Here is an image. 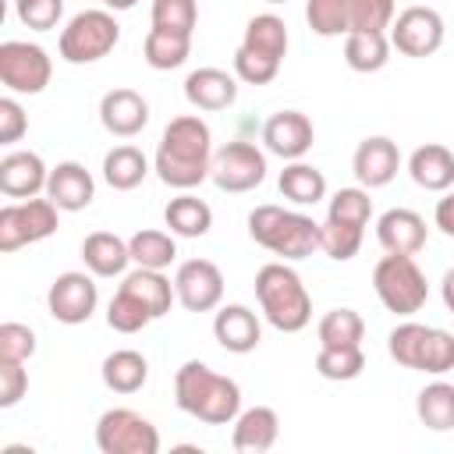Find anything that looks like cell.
Returning <instances> with one entry per match:
<instances>
[{
    "label": "cell",
    "instance_id": "6da1fadb",
    "mask_svg": "<svg viewBox=\"0 0 454 454\" xmlns=\"http://www.w3.org/2000/svg\"><path fill=\"white\" fill-rule=\"evenodd\" d=\"M209 167H213V131H209V124L199 114L174 117L163 128L156 156H153L156 177L170 188L188 192V188H195L209 177Z\"/></svg>",
    "mask_w": 454,
    "mask_h": 454
},
{
    "label": "cell",
    "instance_id": "7a4b0ae2",
    "mask_svg": "<svg viewBox=\"0 0 454 454\" xmlns=\"http://www.w3.org/2000/svg\"><path fill=\"white\" fill-rule=\"evenodd\" d=\"M174 401L181 411L206 426H231L241 411V387L231 376H220L206 362L192 358L174 376Z\"/></svg>",
    "mask_w": 454,
    "mask_h": 454
},
{
    "label": "cell",
    "instance_id": "3957f363",
    "mask_svg": "<svg viewBox=\"0 0 454 454\" xmlns=\"http://www.w3.org/2000/svg\"><path fill=\"white\" fill-rule=\"evenodd\" d=\"M255 298L266 323L280 333H298L312 319V298L287 262H266L255 273Z\"/></svg>",
    "mask_w": 454,
    "mask_h": 454
},
{
    "label": "cell",
    "instance_id": "277c9868",
    "mask_svg": "<svg viewBox=\"0 0 454 454\" xmlns=\"http://www.w3.org/2000/svg\"><path fill=\"white\" fill-rule=\"evenodd\" d=\"M248 234L255 245H262L266 252L280 255L284 262L291 259H305L319 248V223L298 209H284V206H255L248 213Z\"/></svg>",
    "mask_w": 454,
    "mask_h": 454
},
{
    "label": "cell",
    "instance_id": "5b68a950",
    "mask_svg": "<svg viewBox=\"0 0 454 454\" xmlns=\"http://www.w3.org/2000/svg\"><path fill=\"white\" fill-rule=\"evenodd\" d=\"M387 351L397 365L443 376L454 369V333L440 326H422V323H401L387 337Z\"/></svg>",
    "mask_w": 454,
    "mask_h": 454
},
{
    "label": "cell",
    "instance_id": "8992f818",
    "mask_svg": "<svg viewBox=\"0 0 454 454\" xmlns=\"http://www.w3.org/2000/svg\"><path fill=\"white\" fill-rule=\"evenodd\" d=\"M372 291H376L380 305L394 316H415L429 298V284H426V273L419 270L415 255H394V252H387L376 262Z\"/></svg>",
    "mask_w": 454,
    "mask_h": 454
},
{
    "label": "cell",
    "instance_id": "52a82bcc",
    "mask_svg": "<svg viewBox=\"0 0 454 454\" xmlns=\"http://www.w3.org/2000/svg\"><path fill=\"white\" fill-rule=\"evenodd\" d=\"M121 39V25L110 11H78L57 39V50L67 64H96Z\"/></svg>",
    "mask_w": 454,
    "mask_h": 454
},
{
    "label": "cell",
    "instance_id": "ba28073f",
    "mask_svg": "<svg viewBox=\"0 0 454 454\" xmlns=\"http://www.w3.org/2000/svg\"><path fill=\"white\" fill-rule=\"evenodd\" d=\"M60 227V209L53 199H21L7 202L0 209V252H18L25 245H35Z\"/></svg>",
    "mask_w": 454,
    "mask_h": 454
},
{
    "label": "cell",
    "instance_id": "9c48e42d",
    "mask_svg": "<svg viewBox=\"0 0 454 454\" xmlns=\"http://www.w3.org/2000/svg\"><path fill=\"white\" fill-rule=\"evenodd\" d=\"M96 447L103 454H156L160 433L135 408H110L96 422Z\"/></svg>",
    "mask_w": 454,
    "mask_h": 454
},
{
    "label": "cell",
    "instance_id": "30bf717a",
    "mask_svg": "<svg viewBox=\"0 0 454 454\" xmlns=\"http://www.w3.org/2000/svg\"><path fill=\"white\" fill-rule=\"evenodd\" d=\"M53 78V60L39 43H0V82L18 96H39Z\"/></svg>",
    "mask_w": 454,
    "mask_h": 454
},
{
    "label": "cell",
    "instance_id": "8fae6325",
    "mask_svg": "<svg viewBox=\"0 0 454 454\" xmlns=\"http://www.w3.org/2000/svg\"><path fill=\"white\" fill-rule=\"evenodd\" d=\"M209 177L220 192H231V195H241V192H252L266 181V153L255 149L252 142H227L223 149L213 153V167H209Z\"/></svg>",
    "mask_w": 454,
    "mask_h": 454
},
{
    "label": "cell",
    "instance_id": "7c38bea8",
    "mask_svg": "<svg viewBox=\"0 0 454 454\" xmlns=\"http://www.w3.org/2000/svg\"><path fill=\"white\" fill-rule=\"evenodd\" d=\"M390 46L404 57H433L443 46V18L433 7H404L390 21Z\"/></svg>",
    "mask_w": 454,
    "mask_h": 454
},
{
    "label": "cell",
    "instance_id": "4fadbf2b",
    "mask_svg": "<svg viewBox=\"0 0 454 454\" xmlns=\"http://www.w3.org/2000/svg\"><path fill=\"white\" fill-rule=\"evenodd\" d=\"M99 305V291H96V280L89 273H78V270H67L60 273L50 291H46V309L57 323H67V326H78V323H89L92 312Z\"/></svg>",
    "mask_w": 454,
    "mask_h": 454
},
{
    "label": "cell",
    "instance_id": "5bb4252c",
    "mask_svg": "<svg viewBox=\"0 0 454 454\" xmlns=\"http://www.w3.org/2000/svg\"><path fill=\"white\" fill-rule=\"evenodd\" d=\"M174 291L188 312H213L223 298V273L209 259H184L174 273Z\"/></svg>",
    "mask_w": 454,
    "mask_h": 454
},
{
    "label": "cell",
    "instance_id": "9a60e30c",
    "mask_svg": "<svg viewBox=\"0 0 454 454\" xmlns=\"http://www.w3.org/2000/svg\"><path fill=\"white\" fill-rule=\"evenodd\" d=\"M262 142H266V153L280 160H301L316 142V128L301 110H277L262 124Z\"/></svg>",
    "mask_w": 454,
    "mask_h": 454
},
{
    "label": "cell",
    "instance_id": "2e32d148",
    "mask_svg": "<svg viewBox=\"0 0 454 454\" xmlns=\"http://www.w3.org/2000/svg\"><path fill=\"white\" fill-rule=\"evenodd\" d=\"M397 167H401V153H397V142L387 138V135H369L358 142L355 156H351V170L358 177L362 188H383L397 177Z\"/></svg>",
    "mask_w": 454,
    "mask_h": 454
},
{
    "label": "cell",
    "instance_id": "e0dca14e",
    "mask_svg": "<svg viewBox=\"0 0 454 454\" xmlns=\"http://www.w3.org/2000/svg\"><path fill=\"white\" fill-rule=\"evenodd\" d=\"M46 181H50V170L43 156L32 149H18L0 160V192L7 199H35L39 192H46Z\"/></svg>",
    "mask_w": 454,
    "mask_h": 454
},
{
    "label": "cell",
    "instance_id": "ac0fdd59",
    "mask_svg": "<svg viewBox=\"0 0 454 454\" xmlns=\"http://www.w3.org/2000/svg\"><path fill=\"white\" fill-rule=\"evenodd\" d=\"M99 124L117 138H135L149 124V103L135 89H110L99 99Z\"/></svg>",
    "mask_w": 454,
    "mask_h": 454
},
{
    "label": "cell",
    "instance_id": "d6986e66",
    "mask_svg": "<svg viewBox=\"0 0 454 454\" xmlns=\"http://www.w3.org/2000/svg\"><path fill=\"white\" fill-rule=\"evenodd\" d=\"M213 337L223 351L231 355H248L259 348L262 340V326H259V316L248 309V305H223L216 316H213Z\"/></svg>",
    "mask_w": 454,
    "mask_h": 454
},
{
    "label": "cell",
    "instance_id": "ffe728a7",
    "mask_svg": "<svg viewBox=\"0 0 454 454\" xmlns=\"http://www.w3.org/2000/svg\"><path fill=\"white\" fill-rule=\"evenodd\" d=\"M96 195V181L92 174L78 163V160H64L50 170V181H46V199H53L57 209L64 213H78L92 202Z\"/></svg>",
    "mask_w": 454,
    "mask_h": 454
},
{
    "label": "cell",
    "instance_id": "44dd1931",
    "mask_svg": "<svg viewBox=\"0 0 454 454\" xmlns=\"http://www.w3.org/2000/svg\"><path fill=\"white\" fill-rule=\"evenodd\" d=\"M376 241L383 245V252L415 255L426 248V220L415 209H387L376 220Z\"/></svg>",
    "mask_w": 454,
    "mask_h": 454
},
{
    "label": "cell",
    "instance_id": "7402d4cb",
    "mask_svg": "<svg viewBox=\"0 0 454 454\" xmlns=\"http://www.w3.org/2000/svg\"><path fill=\"white\" fill-rule=\"evenodd\" d=\"M184 99L195 110L216 114V110H227L238 99V82H234V74H227L220 67H195L184 78Z\"/></svg>",
    "mask_w": 454,
    "mask_h": 454
},
{
    "label": "cell",
    "instance_id": "603a6c76",
    "mask_svg": "<svg viewBox=\"0 0 454 454\" xmlns=\"http://www.w3.org/2000/svg\"><path fill=\"white\" fill-rule=\"evenodd\" d=\"M280 436V419L273 408L266 404H255V408H245L238 411L234 419V433H231V447L238 454H266Z\"/></svg>",
    "mask_w": 454,
    "mask_h": 454
},
{
    "label": "cell",
    "instance_id": "cb8c5ba5",
    "mask_svg": "<svg viewBox=\"0 0 454 454\" xmlns=\"http://www.w3.org/2000/svg\"><path fill=\"white\" fill-rule=\"evenodd\" d=\"M82 262L92 277H121L131 262V248L114 231H92L82 241Z\"/></svg>",
    "mask_w": 454,
    "mask_h": 454
},
{
    "label": "cell",
    "instance_id": "d4e9b609",
    "mask_svg": "<svg viewBox=\"0 0 454 454\" xmlns=\"http://www.w3.org/2000/svg\"><path fill=\"white\" fill-rule=\"evenodd\" d=\"M408 174L426 192H447L454 184V153L440 142H426L408 156Z\"/></svg>",
    "mask_w": 454,
    "mask_h": 454
},
{
    "label": "cell",
    "instance_id": "484cf974",
    "mask_svg": "<svg viewBox=\"0 0 454 454\" xmlns=\"http://www.w3.org/2000/svg\"><path fill=\"white\" fill-rule=\"evenodd\" d=\"M121 287H124L128 294H135V298L153 312V319L167 316V312H170V305H174V298H177L174 280H167V277H163V270H145V266H138V270L124 273Z\"/></svg>",
    "mask_w": 454,
    "mask_h": 454
},
{
    "label": "cell",
    "instance_id": "4316f807",
    "mask_svg": "<svg viewBox=\"0 0 454 454\" xmlns=\"http://www.w3.org/2000/svg\"><path fill=\"white\" fill-rule=\"evenodd\" d=\"M99 372H103L106 390H114V394H135L149 380V362H145V355H138L131 348H121V351H110L103 358V369Z\"/></svg>",
    "mask_w": 454,
    "mask_h": 454
},
{
    "label": "cell",
    "instance_id": "83f0119b",
    "mask_svg": "<svg viewBox=\"0 0 454 454\" xmlns=\"http://www.w3.org/2000/svg\"><path fill=\"white\" fill-rule=\"evenodd\" d=\"M149 174V160L142 149L135 145H114L106 156H103V181L114 188V192H131L145 181Z\"/></svg>",
    "mask_w": 454,
    "mask_h": 454
},
{
    "label": "cell",
    "instance_id": "f1b7e54d",
    "mask_svg": "<svg viewBox=\"0 0 454 454\" xmlns=\"http://www.w3.org/2000/svg\"><path fill=\"white\" fill-rule=\"evenodd\" d=\"M280 195L294 206H316L326 199V177L323 170H316L312 163H301V160H291L284 170H280Z\"/></svg>",
    "mask_w": 454,
    "mask_h": 454
},
{
    "label": "cell",
    "instance_id": "f546056e",
    "mask_svg": "<svg viewBox=\"0 0 454 454\" xmlns=\"http://www.w3.org/2000/svg\"><path fill=\"white\" fill-rule=\"evenodd\" d=\"M344 60L351 71L372 74L383 71L390 60V35L387 32H351L344 35Z\"/></svg>",
    "mask_w": 454,
    "mask_h": 454
},
{
    "label": "cell",
    "instance_id": "4dcf8cb0",
    "mask_svg": "<svg viewBox=\"0 0 454 454\" xmlns=\"http://www.w3.org/2000/svg\"><path fill=\"white\" fill-rule=\"evenodd\" d=\"M163 220L170 227V234H177V238H202L213 227V209L202 199H195V195L184 192V195H177V199L167 202Z\"/></svg>",
    "mask_w": 454,
    "mask_h": 454
},
{
    "label": "cell",
    "instance_id": "1f68e13d",
    "mask_svg": "<svg viewBox=\"0 0 454 454\" xmlns=\"http://www.w3.org/2000/svg\"><path fill=\"white\" fill-rule=\"evenodd\" d=\"M241 46L252 50V53H259V57L284 60L287 57V25H284V18H277V14H255V18H248Z\"/></svg>",
    "mask_w": 454,
    "mask_h": 454
},
{
    "label": "cell",
    "instance_id": "d6a6232c",
    "mask_svg": "<svg viewBox=\"0 0 454 454\" xmlns=\"http://www.w3.org/2000/svg\"><path fill=\"white\" fill-rule=\"evenodd\" d=\"M415 415H419V422H422L426 429H433V433L454 429V383L436 380V383L422 387L419 397H415Z\"/></svg>",
    "mask_w": 454,
    "mask_h": 454
},
{
    "label": "cell",
    "instance_id": "836d02e7",
    "mask_svg": "<svg viewBox=\"0 0 454 454\" xmlns=\"http://www.w3.org/2000/svg\"><path fill=\"white\" fill-rule=\"evenodd\" d=\"M142 53H145V64L153 71H174L188 60L192 53V35H181V32H167V28H149L145 43H142Z\"/></svg>",
    "mask_w": 454,
    "mask_h": 454
},
{
    "label": "cell",
    "instance_id": "e575fe53",
    "mask_svg": "<svg viewBox=\"0 0 454 454\" xmlns=\"http://www.w3.org/2000/svg\"><path fill=\"white\" fill-rule=\"evenodd\" d=\"M128 248H131V262L135 266H145V270H167L174 259H177V241L174 234L167 231H135L128 238Z\"/></svg>",
    "mask_w": 454,
    "mask_h": 454
},
{
    "label": "cell",
    "instance_id": "d590c367",
    "mask_svg": "<svg viewBox=\"0 0 454 454\" xmlns=\"http://www.w3.org/2000/svg\"><path fill=\"white\" fill-rule=\"evenodd\" d=\"M316 333H319V348H351V344H362L365 319L355 309H330L319 319Z\"/></svg>",
    "mask_w": 454,
    "mask_h": 454
},
{
    "label": "cell",
    "instance_id": "8d00e7d4",
    "mask_svg": "<svg viewBox=\"0 0 454 454\" xmlns=\"http://www.w3.org/2000/svg\"><path fill=\"white\" fill-rule=\"evenodd\" d=\"M305 21L316 35L333 39V35H348L351 32V18H348V0H305Z\"/></svg>",
    "mask_w": 454,
    "mask_h": 454
},
{
    "label": "cell",
    "instance_id": "74e56055",
    "mask_svg": "<svg viewBox=\"0 0 454 454\" xmlns=\"http://www.w3.org/2000/svg\"><path fill=\"white\" fill-rule=\"evenodd\" d=\"M362 234H365V227L340 223V220H330V216H326V220L319 223V248H323L330 259L348 262V259L358 255V248H362Z\"/></svg>",
    "mask_w": 454,
    "mask_h": 454
},
{
    "label": "cell",
    "instance_id": "f35d334b",
    "mask_svg": "<svg viewBox=\"0 0 454 454\" xmlns=\"http://www.w3.org/2000/svg\"><path fill=\"white\" fill-rule=\"evenodd\" d=\"M362 369H365L362 344H351V348H319V355H316V372L323 380L344 383V380L362 376Z\"/></svg>",
    "mask_w": 454,
    "mask_h": 454
},
{
    "label": "cell",
    "instance_id": "ab89813d",
    "mask_svg": "<svg viewBox=\"0 0 454 454\" xmlns=\"http://www.w3.org/2000/svg\"><path fill=\"white\" fill-rule=\"evenodd\" d=\"M149 323H153V312H149L135 294H128L124 287H117V294H114L110 305H106V326L117 330V333H138V330H145Z\"/></svg>",
    "mask_w": 454,
    "mask_h": 454
},
{
    "label": "cell",
    "instance_id": "60d3db41",
    "mask_svg": "<svg viewBox=\"0 0 454 454\" xmlns=\"http://www.w3.org/2000/svg\"><path fill=\"white\" fill-rule=\"evenodd\" d=\"M326 216H330V220H340V223L365 227V223L372 220L369 188H340V192H333V199H330V206H326Z\"/></svg>",
    "mask_w": 454,
    "mask_h": 454
},
{
    "label": "cell",
    "instance_id": "b9f144b4",
    "mask_svg": "<svg viewBox=\"0 0 454 454\" xmlns=\"http://www.w3.org/2000/svg\"><path fill=\"white\" fill-rule=\"evenodd\" d=\"M195 21H199V4L195 0H153V28L192 35Z\"/></svg>",
    "mask_w": 454,
    "mask_h": 454
},
{
    "label": "cell",
    "instance_id": "7bdbcfd3",
    "mask_svg": "<svg viewBox=\"0 0 454 454\" xmlns=\"http://www.w3.org/2000/svg\"><path fill=\"white\" fill-rule=\"evenodd\" d=\"M14 14L32 32H50L64 18V0H14Z\"/></svg>",
    "mask_w": 454,
    "mask_h": 454
},
{
    "label": "cell",
    "instance_id": "ee69618b",
    "mask_svg": "<svg viewBox=\"0 0 454 454\" xmlns=\"http://www.w3.org/2000/svg\"><path fill=\"white\" fill-rule=\"evenodd\" d=\"M280 71V60H270V57H259L245 46L234 50V74L245 82V85H270Z\"/></svg>",
    "mask_w": 454,
    "mask_h": 454
},
{
    "label": "cell",
    "instance_id": "f6af8a7d",
    "mask_svg": "<svg viewBox=\"0 0 454 454\" xmlns=\"http://www.w3.org/2000/svg\"><path fill=\"white\" fill-rule=\"evenodd\" d=\"M35 355V333L25 323H4L0 326V358L28 362Z\"/></svg>",
    "mask_w": 454,
    "mask_h": 454
},
{
    "label": "cell",
    "instance_id": "bcb514c9",
    "mask_svg": "<svg viewBox=\"0 0 454 454\" xmlns=\"http://www.w3.org/2000/svg\"><path fill=\"white\" fill-rule=\"evenodd\" d=\"M28 390V372L25 362L0 358V408H14Z\"/></svg>",
    "mask_w": 454,
    "mask_h": 454
},
{
    "label": "cell",
    "instance_id": "7dc6e473",
    "mask_svg": "<svg viewBox=\"0 0 454 454\" xmlns=\"http://www.w3.org/2000/svg\"><path fill=\"white\" fill-rule=\"evenodd\" d=\"M25 131H28V117H25L21 103L14 96H4L0 99V142L14 145V142H21Z\"/></svg>",
    "mask_w": 454,
    "mask_h": 454
},
{
    "label": "cell",
    "instance_id": "c3c4849f",
    "mask_svg": "<svg viewBox=\"0 0 454 454\" xmlns=\"http://www.w3.org/2000/svg\"><path fill=\"white\" fill-rule=\"evenodd\" d=\"M433 223H436L447 238H454V192L443 195V199L436 202V209H433Z\"/></svg>",
    "mask_w": 454,
    "mask_h": 454
},
{
    "label": "cell",
    "instance_id": "681fc988",
    "mask_svg": "<svg viewBox=\"0 0 454 454\" xmlns=\"http://www.w3.org/2000/svg\"><path fill=\"white\" fill-rule=\"evenodd\" d=\"M440 298H443V305H447V312H454V266L443 273V280H440Z\"/></svg>",
    "mask_w": 454,
    "mask_h": 454
},
{
    "label": "cell",
    "instance_id": "f907efd6",
    "mask_svg": "<svg viewBox=\"0 0 454 454\" xmlns=\"http://www.w3.org/2000/svg\"><path fill=\"white\" fill-rule=\"evenodd\" d=\"M103 4H106L110 11H131V7L138 4V0H103Z\"/></svg>",
    "mask_w": 454,
    "mask_h": 454
},
{
    "label": "cell",
    "instance_id": "816d5d0a",
    "mask_svg": "<svg viewBox=\"0 0 454 454\" xmlns=\"http://www.w3.org/2000/svg\"><path fill=\"white\" fill-rule=\"evenodd\" d=\"M266 4H287V0H266Z\"/></svg>",
    "mask_w": 454,
    "mask_h": 454
}]
</instances>
